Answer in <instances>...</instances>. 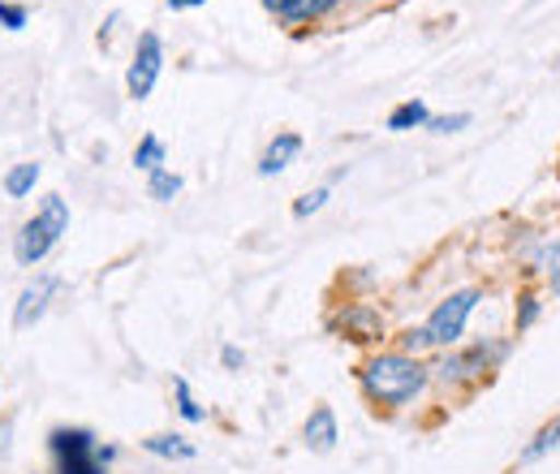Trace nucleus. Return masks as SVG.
Segmentation results:
<instances>
[{
  "instance_id": "39448f33",
  "label": "nucleus",
  "mask_w": 560,
  "mask_h": 474,
  "mask_svg": "<svg viewBox=\"0 0 560 474\" xmlns=\"http://www.w3.org/2000/svg\"><path fill=\"white\" fill-rule=\"evenodd\" d=\"M504 354H509V340H500V345H475V349L444 354V358H440L435 367H427V371H435V380H444V384H470V380L488 375L495 362H504Z\"/></svg>"
},
{
  "instance_id": "f3484780",
  "label": "nucleus",
  "mask_w": 560,
  "mask_h": 474,
  "mask_svg": "<svg viewBox=\"0 0 560 474\" xmlns=\"http://www.w3.org/2000/svg\"><path fill=\"white\" fill-rule=\"evenodd\" d=\"M173 397H177V414H182L186 423H203V418H208V414H203V406L195 402V393H190V384H186L182 375L173 380Z\"/></svg>"
},
{
  "instance_id": "1a4fd4ad",
  "label": "nucleus",
  "mask_w": 560,
  "mask_h": 474,
  "mask_svg": "<svg viewBox=\"0 0 560 474\" xmlns=\"http://www.w3.org/2000/svg\"><path fill=\"white\" fill-rule=\"evenodd\" d=\"M302 436H306V449H315V453H332V449H337V440H341V427H337L332 406L311 409V418H306Z\"/></svg>"
},
{
  "instance_id": "dca6fc26",
  "label": "nucleus",
  "mask_w": 560,
  "mask_h": 474,
  "mask_svg": "<svg viewBox=\"0 0 560 474\" xmlns=\"http://www.w3.org/2000/svg\"><path fill=\"white\" fill-rule=\"evenodd\" d=\"M160 164H164V142L155 135L139 138V147H135V169L151 173V169H160Z\"/></svg>"
},
{
  "instance_id": "412c9836",
  "label": "nucleus",
  "mask_w": 560,
  "mask_h": 474,
  "mask_svg": "<svg viewBox=\"0 0 560 474\" xmlns=\"http://www.w3.org/2000/svg\"><path fill=\"white\" fill-rule=\"evenodd\" d=\"M328 195H332L328 186H319V190H311V195H302V199L293 204V216H298V220H306V216H315L319 207L328 204Z\"/></svg>"
},
{
  "instance_id": "9b49d317",
  "label": "nucleus",
  "mask_w": 560,
  "mask_h": 474,
  "mask_svg": "<svg viewBox=\"0 0 560 474\" xmlns=\"http://www.w3.org/2000/svg\"><path fill=\"white\" fill-rule=\"evenodd\" d=\"M142 449L151 458H164V462H195V444L186 436H147Z\"/></svg>"
},
{
  "instance_id": "c85d7f7f",
  "label": "nucleus",
  "mask_w": 560,
  "mask_h": 474,
  "mask_svg": "<svg viewBox=\"0 0 560 474\" xmlns=\"http://www.w3.org/2000/svg\"><path fill=\"white\" fill-rule=\"evenodd\" d=\"M552 293H557V298H560V271H557V276H552Z\"/></svg>"
},
{
  "instance_id": "6ab92c4d",
  "label": "nucleus",
  "mask_w": 560,
  "mask_h": 474,
  "mask_svg": "<svg viewBox=\"0 0 560 474\" xmlns=\"http://www.w3.org/2000/svg\"><path fill=\"white\" fill-rule=\"evenodd\" d=\"M466 126H470V113H444V117H431L427 122V130H435V135H457Z\"/></svg>"
},
{
  "instance_id": "4468645a",
  "label": "nucleus",
  "mask_w": 560,
  "mask_h": 474,
  "mask_svg": "<svg viewBox=\"0 0 560 474\" xmlns=\"http://www.w3.org/2000/svg\"><path fill=\"white\" fill-rule=\"evenodd\" d=\"M147 195H151L155 204H173V199L182 195V177H177L173 169H164V164H160V169H151V173H147Z\"/></svg>"
},
{
  "instance_id": "f03ea898",
  "label": "nucleus",
  "mask_w": 560,
  "mask_h": 474,
  "mask_svg": "<svg viewBox=\"0 0 560 474\" xmlns=\"http://www.w3.org/2000/svg\"><path fill=\"white\" fill-rule=\"evenodd\" d=\"M70 233V204L61 199V195H48L44 207L18 229V238H13V259L22 264V268H35V264H44L52 251H57V242Z\"/></svg>"
},
{
  "instance_id": "b1692460",
  "label": "nucleus",
  "mask_w": 560,
  "mask_h": 474,
  "mask_svg": "<svg viewBox=\"0 0 560 474\" xmlns=\"http://www.w3.org/2000/svg\"><path fill=\"white\" fill-rule=\"evenodd\" d=\"M419 349H427V333H422V328H410V333L401 337V354L419 358Z\"/></svg>"
},
{
  "instance_id": "4be33fe9",
  "label": "nucleus",
  "mask_w": 560,
  "mask_h": 474,
  "mask_svg": "<svg viewBox=\"0 0 560 474\" xmlns=\"http://www.w3.org/2000/svg\"><path fill=\"white\" fill-rule=\"evenodd\" d=\"M302 4H306V0H264V9L277 13L280 22H306V18H302Z\"/></svg>"
},
{
  "instance_id": "5701e85b",
  "label": "nucleus",
  "mask_w": 560,
  "mask_h": 474,
  "mask_svg": "<svg viewBox=\"0 0 560 474\" xmlns=\"http://www.w3.org/2000/svg\"><path fill=\"white\" fill-rule=\"evenodd\" d=\"M337 4H341V0H306V4H302V18H311V22H315V18H328Z\"/></svg>"
},
{
  "instance_id": "2eb2a0df",
  "label": "nucleus",
  "mask_w": 560,
  "mask_h": 474,
  "mask_svg": "<svg viewBox=\"0 0 560 474\" xmlns=\"http://www.w3.org/2000/svg\"><path fill=\"white\" fill-rule=\"evenodd\" d=\"M557 444H560V414L535 436V440H530V444H526V449H522V462H539V458H548Z\"/></svg>"
},
{
  "instance_id": "a878e982",
  "label": "nucleus",
  "mask_w": 560,
  "mask_h": 474,
  "mask_svg": "<svg viewBox=\"0 0 560 474\" xmlns=\"http://www.w3.org/2000/svg\"><path fill=\"white\" fill-rule=\"evenodd\" d=\"M9 449H13V418H0V462L9 458Z\"/></svg>"
},
{
  "instance_id": "bb28decb",
  "label": "nucleus",
  "mask_w": 560,
  "mask_h": 474,
  "mask_svg": "<svg viewBox=\"0 0 560 474\" xmlns=\"http://www.w3.org/2000/svg\"><path fill=\"white\" fill-rule=\"evenodd\" d=\"M539 268H544V271H552V276H557V271H560V242H557V246H548V251H544V259H539Z\"/></svg>"
},
{
  "instance_id": "20e7f679",
  "label": "nucleus",
  "mask_w": 560,
  "mask_h": 474,
  "mask_svg": "<svg viewBox=\"0 0 560 474\" xmlns=\"http://www.w3.org/2000/svg\"><path fill=\"white\" fill-rule=\"evenodd\" d=\"M479 302H483L479 289H457V293H448V298L427 315V324H422L427 345H457V340L466 337V324H470V315H475Z\"/></svg>"
},
{
  "instance_id": "f8f14e48",
  "label": "nucleus",
  "mask_w": 560,
  "mask_h": 474,
  "mask_svg": "<svg viewBox=\"0 0 560 474\" xmlns=\"http://www.w3.org/2000/svg\"><path fill=\"white\" fill-rule=\"evenodd\" d=\"M431 122V113H427V104L422 100H406V104H397L393 113H388V130L393 135H406V130H419V126H427Z\"/></svg>"
},
{
  "instance_id": "393cba45",
  "label": "nucleus",
  "mask_w": 560,
  "mask_h": 474,
  "mask_svg": "<svg viewBox=\"0 0 560 474\" xmlns=\"http://www.w3.org/2000/svg\"><path fill=\"white\" fill-rule=\"evenodd\" d=\"M220 362H224V371H242V367H246V354H242L237 345H224V349H220Z\"/></svg>"
},
{
  "instance_id": "423d86ee",
  "label": "nucleus",
  "mask_w": 560,
  "mask_h": 474,
  "mask_svg": "<svg viewBox=\"0 0 560 474\" xmlns=\"http://www.w3.org/2000/svg\"><path fill=\"white\" fill-rule=\"evenodd\" d=\"M160 69H164V39L155 31H142L139 44H135V61L126 69V91L130 100H147L160 82Z\"/></svg>"
},
{
  "instance_id": "f257e3e1",
  "label": "nucleus",
  "mask_w": 560,
  "mask_h": 474,
  "mask_svg": "<svg viewBox=\"0 0 560 474\" xmlns=\"http://www.w3.org/2000/svg\"><path fill=\"white\" fill-rule=\"evenodd\" d=\"M358 384H362L366 402L401 409V406H410L422 389H427V367H422L419 358L401 354V349H393V354H375L371 362L358 367Z\"/></svg>"
},
{
  "instance_id": "a211bd4d",
  "label": "nucleus",
  "mask_w": 560,
  "mask_h": 474,
  "mask_svg": "<svg viewBox=\"0 0 560 474\" xmlns=\"http://www.w3.org/2000/svg\"><path fill=\"white\" fill-rule=\"evenodd\" d=\"M539 315H544V302H539V293H530V289H526V293L517 298V320H513V324H517V333L535 328V324H539Z\"/></svg>"
},
{
  "instance_id": "cd10ccee",
  "label": "nucleus",
  "mask_w": 560,
  "mask_h": 474,
  "mask_svg": "<svg viewBox=\"0 0 560 474\" xmlns=\"http://www.w3.org/2000/svg\"><path fill=\"white\" fill-rule=\"evenodd\" d=\"M199 4H208V0H168V9H199Z\"/></svg>"
},
{
  "instance_id": "0eeeda50",
  "label": "nucleus",
  "mask_w": 560,
  "mask_h": 474,
  "mask_svg": "<svg viewBox=\"0 0 560 474\" xmlns=\"http://www.w3.org/2000/svg\"><path fill=\"white\" fill-rule=\"evenodd\" d=\"M61 293V276L57 271H39L22 293H18V307H13V328L18 333H26V328H35L44 315H48V307H52V298Z\"/></svg>"
},
{
  "instance_id": "7ed1b4c3",
  "label": "nucleus",
  "mask_w": 560,
  "mask_h": 474,
  "mask_svg": "<svg viewBox=\"0 0 560 474\" xmlns=\"http://www.w3.org/2000/svg\"><path fill=\"white\" fill-rule=\"evenodd\" d=\"M48 453L57 462V474H108L117 462V444H100L91 427H52Z\"/></svg>"
},
{
  "instance_id": "6e6552de",
  "label": "nucleus",
  "mask_w": 560,
  "mask_h": 474,
  "mask_svg": "<svg viewBox=\"0 0 560 474\" xmlns=\"http://www.w3.org/2000/svg\"><path fill=\"white\" fill-rule=\"evenodd\" d=\"M341 333L358 345H366V340H380L384 337V315L375 311V307H362V302H353L341 311Z\"/></svg>"
},
{
  "instance_id": "ddd939ff",
  "label": "nucleus",
  "mask_w": 560,
  "mask_h": 474,
  "mask_svg": "<svg viewBox=\"0 0 560 474\" xmlns=\"http://www.w3.org/2000/svg\"><path fill=\"white\" fill-rule=\"evenodd\" d=\"M35 186H39V164H35V160L13 164V169L4 173V195H9V199H26Z\"/></svg>"
},
{
  "instance_id": "9d476101",
  "label": "nucleus",
  "mask_w": 560,
  "mask_h": 474,
  "mask_svg": "<svg viewBox=\"0 0 560 474\" xmlns=\"http://www.w3.org/2000/svg\"><path fill=\"white\" fill-rule=\"evenodd\" d=\"M302 151V135H277L272 142H268V151L259 155V177H277V173H284L289 164H293V155Z\"/></svg>"
},
{
  "instance_id": "aec40b11",
  "label": "nucleus",
  "mask_w": 560,
  "mask_h": 474,
  "mask_svg": "<svg viewBox=\"0 0 560 474\" xmlns=\"http://www.w3.org/2000/svg\"><path fill=\"white\" fill-rule=\"evenodd\" d=\"M26 18H31V9H26V4L0 0V26H4V31H22V26H26Z\"/></svg>"
}]
</instances>
